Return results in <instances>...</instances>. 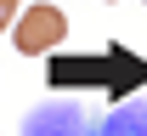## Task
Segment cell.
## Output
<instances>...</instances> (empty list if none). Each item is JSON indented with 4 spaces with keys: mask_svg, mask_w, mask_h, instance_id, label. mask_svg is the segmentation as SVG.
Wrapping results in <instances>:
<instances>
[{
    "mask_svg": "<svg viewBox=\"0 0 147 136\" xmlns=\"http://www.w3.org/2000/svg\"><path fill=\"white\" fill-rule=\"evenodd\" d=\"M62 34H68V17H62L57 6H45V0L23 6V12H17V23H11V45H17L23 57H40V51L62 45Z\"/></svg>",
    "mask_w": 147,
    "mask_h": 136,
    "instance_id": "cell-1",
    "label": "cell"
},
{
    "mask_svg": "<svg viewBox=\"0 0 147 136\" xmlns=\"http://www.w3.org/2000/svg\"><path fill=\"white\" fill-rule=\"evenodd\" d=\"M23 136H96V125L79 114V102H45L28 114Z\"/></svg>",
    "mask_w": 147,
    "mask_h": 136,
    "instance_id": "cell-2",
    "label": "cell"
},
{
    "mask_svg": "<svg viewBox=\"0 0 147 136\" xmlns=\"http://www.w3.org/2000/svg\"><path fill=\"white\" fill-rule=\"evenodd\" d=\"M96 136H147V102H125V108H113Z\"/></svg>",
    "mask_w": 147,
    "mask_h": 136,
    "instance_id": "cell-3",
    "label": "cell"
},
{
    "mask_svg": "<svg viewBox=\"0 0 147 136\" xmlns=\"http://www.w3.org/2000/svg\"><path fill=\"white\" fill-rule=\"evenodd\" d=\"M17 12H23V0H0V34L17 23Z\"/></svg>",
    "mask_w": 147,
    "mask_h": 136,
    "instance_id": "cell-4",
    "label": "cell"
}]
</instances>
